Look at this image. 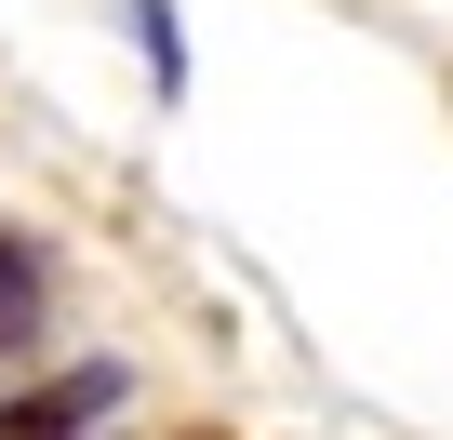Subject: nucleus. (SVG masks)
Wrapping results in <instances>:
<instances>
[{"mask_svg":"<svg viewBox=\"0 0 453 440\" xmlns=\"http://www.w3.org/2000/svg\"><path fill=\"white\" fill-rule=\"evenodd\" d=\"M107 413H120V374H107V360H81V374H54L41 400L0 413V440H81V427H107Z\"/></svg>","mask_w":453,"mask_h":440,"instance_id":"obj_1","label":"nucleus"},{"mask_svg":"<svg viewBox=\"0 0 453 440\" xmlns=\"http://www.w3.org/2000/svg\"><path fill=\"white\" fill-rule=\"evenodd\" d=\"M41 307H54V254L0 228V360H27V334H41Z\"/></svg>","mask_w":453,"mask_h":440,"instance_id":"obj_2","label":"nucleus"},{"mask_svg":"<svg viewBox=\"0 0 453 440\" xmlns=\"http://www.w3.org/2000/svg\"><path fill=\"white\" fill-rule=\"evenodd\" d=\"M134 41H147V67H160V94H187V41H173V0H134Z\"/></svg>","mask_w":453,"mask_h":440,"instance_id":"obj_3","label":"nucleus"}]
</instances>
